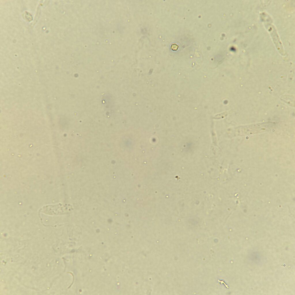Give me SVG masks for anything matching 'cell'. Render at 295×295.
Here are the masks:
<instances>
[{"label": "cell", "mask_w": 295, "mask_h": 295, "mask_svg": "<svg viewBox=\"0 0 295 295\" xmlns=\"http://www.w3.org/2000/svg\"><path fill=\"white\" fill-rule=\"evenodd\" d=\"M272 27L270 28V29H269V31L271 33V35L273 38V39L275 44L279 52L281 54H284V53L283 48L282 45L280 41L279 37L276 30L273 26H271Z\"/></svg>", "instance_id": "1"}]
</instances>
